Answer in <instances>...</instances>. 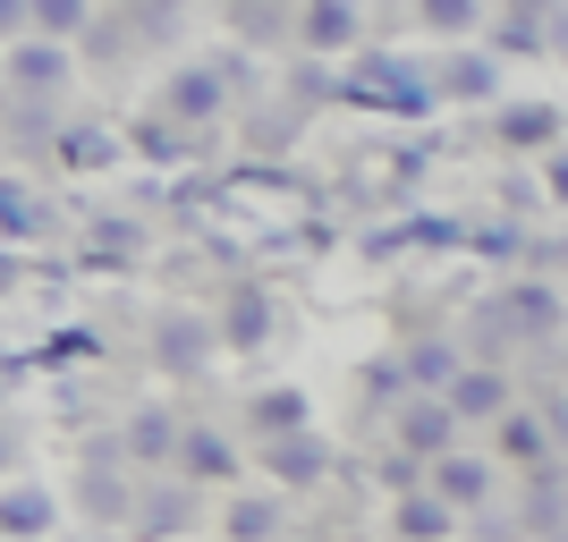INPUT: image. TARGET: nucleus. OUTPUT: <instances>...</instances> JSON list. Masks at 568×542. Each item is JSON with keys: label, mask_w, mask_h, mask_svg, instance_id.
<instances>
[{"label": "nucleus", "mask_w": 568, "mask_h": 542, "mask_svg": "<svg viewBox=\"0 0 568 542\" xmlns=\"http://www.w3.org/2000/svg\"><path fill=\"white\" fill-rule=\"evenodd\" d=\"M246 432H255L263 449H272V441H297V432H314V399L297 390V381H272V390L246 399Z\"/></svg>", "instance_id": "5701e85b"}, {"label": "nucleus", "mask_w": 568, "mask_h": 542, "mask_svg": "<svg viewBox=\"0 0 568 542\" xmlns=\"http://www.w3.org/2000/svg\"><path fill=\"white\" fill-rule=\"evenodd\" d=\"M51 153H60V170H111L119 162V136H111V127H94V119H77V127L51 136Z\"/></svg>", "instance_id": "cd10ccee"}, {"label": "nucleus", "mask_w": 568, "mask_h": 542, "mask_svg": "<svg viewBox=\"0 0 568 542\" xmlns=\"http://www.w3.org/2000/svg\"><path fill=\"white\" fill-rule=\"evenodd\" d=\"M332 474H348V458L332 449V432H297V441H272V449H263V483L288 492V500H297V492H323Z\"/></svg>", "instance_id": "9b49d317"}, {"label": "nucleus", "mask_w": 568, "mask_h": 542, "mask_svg": "<svg viewBox=\"0 0 568 542\" xmlns=\"http://www.w3.org/2000/svg\"><path fill=\"white\" fill-rule=\"evenodd\" d=\"M374 18L356 9V0H306L297 9V60H323V69H348L356 51H365Z\"/></svg>", "instance_id": "423d86ee"}, {"label": "nucleus", "mask_w": 568, "mask_h": 542, "mask_svg": "<svg viewBox=\"0 0 568 542\" xmlns=\"http://www.w3.org/2000/svg\"><path fill=\"white\" fill-rule=\"evenodd\" d=\"M60 492L51 483H34V474H18V483H0V542H51L60 534Z\"/></svg>", "instance_id": "a211bd4d"}, {"label": "nucleus", "mask_w": 568, "mask_h": 542, "mask_svg": "<svg viewBox=\"0 0 568 542\" xmlns=\"http://www.w3.org/2000/svg\"><path fill=\"white\" fill-rule=\"evenodd\" d=\"M221 25L237 34V51H288L297 43V9H281V0H237V9H221Z\"/></svg>", "instance_id": "b1692460"}, {"label": "nucleus", "mask_w": 568, "mask_h": 542, "mask_svg": "<svg viewBox=\"0 0 568 542\" xmlns=\"http://www.w3.org/2000/svg\"><path fill=\"white\" fill-rule=\"evenodd\" d=\"M119 458H128V449H119V432H111V441H94L85 458H77V474H69V509H77L85 534H128V518H136V483L144 474L119 467Z\"/></svg>", "instance_id": "f03ea898"}, {"label": "nucleus", "mask_w": 568, "mask_h": 542, "mask_svg": "<svg viewBox=\"0 0 568 542\" xmlns=\"http://www.w3.org/2000/svg\"><path fill=\"white\" fill-rule=\"evenodd\" d=\"M213 330H221V348H230V356H263V348H272V330H281V297L237 272V280L221 288V306H213Z\"/></svg>", "instance_id": "0eeeda50"}, {"label": "nucleus", "mask_w": 568, "mask_h": 542, "mask_svg": "<svg viewBox=\"0 0 568 542\" xmlns=\"http://www.w3.org/2000/svg\"><path fill=\"white\" fill-rule=\"evenodd\" d=\"M509 407H518L509 365H467V374L450 381V416H458V425H500Z\"/></svg>", "instance_id": "412c9836"}, {"label": "nucleus", "mask_w": 568, "mask_h": 542, "mask_svg": "<svg viewBox=\"0 0 568 542\" xmlns=\"http://www.w3.org/2000/svg\"><path fill=\"white\" fill-rule=\"evenodd\" d=\"M339 102L374 119H433L442 85H433V60H416V51H356L339 69Z\"/></svg>", "instance_id": "f257e3e1"}, {"label": "nucleus", "mask_w": 568, "mask_h": 542, "mask_svg": "<svg viewBox=\"0 0 568 542\" xmlns=\"http://www.w3.org/2000/svg\"><path fill=\"white\" fill-rule=\"evenodd\" d=\"M356 390H365V407H390V416H399V407L416 399V390H407L399 348H390V356H365V365H356Z\"/></svg>", "instance_id": "c85d7f7f"}, {"label": "nucleus", "mask_w": 568, "mask_h": 542, "mask_svg": "<svg viewBox=\"0 0 568 542\" xmlns=\"http://www.w3.org/2000/svg\"><path fill=\"white\" fill-rule=\"evenodd\" d=\"M399 365H407L416 399H450V381L467 374V348H458L450 330H416V339H399Z\"/></svg>", "instance_id": "6ab92c4d"}, {"label": "nucleus", "mask_w": 568, "mask_h": 542, "mask_svg": "<svg viewBox=\"0 0 568 542\" xmlns=\"http://www.w3.org/2000/svg\"><path fill=\"white\" fill-rule=\"evenodd\" d=\"M433 492L450 500L458 518H484L493 492H500V458H493V449H450V458L433 467Z\"/></svg>", "instance_id": "f3484780"}, {"label": "nucleus", "mask_w": 568, "mask_h": 542, "mask_svg": "<svg viewBox=\"0 0 568 542\" xmlns=\"http://www.w3.org/2000/svg\"><path fill=\"white\" fill-rule=\"evenodd\" d=\"M34 34L69 51L77 34H94V9H85V0H34Z\"/></svg>", "instance_id": "7c9ffc66"}, {"label": "nucleus", "mask_w": 568, "mask_h": 542, "mask_svg": "<svg viewBox=\"0 0 568 542\" xmlns=\"http://www.w3.org/2000/svg\"><path fill=\"white\" fill-rule=\"evenodd\" d=\"M128 144H136L144 162H162V170H179V162H195L204 153V136H187L179 119H162V111H144L136 127H128Z\"/></svg>", "instance_id": "bb28decb"}, {"label": "nucleus", "mask_w": 568, "mask_h": 542, "mask_svg": "<svg viewBox=\"0 0 568 542\" xmlns=\"http://www.w3.org/2000/svg\"><path fill=\"white\" fill-rule=\"evenodd\" d=\"M467 246L475 255H526V229L518 221H493V229H467Z\"/></svg>", "instance_id": "72a5a7b5"}, {"label": "nucleus", "mask_w": 568, "mask_h": 542, "mask_svg": "<svg viewBox=\"0 0 568 542\" xmlns=\"http://www.w3.org/2000/svg\"><path fill=\"white\" fill-rule=\"evenodd\" d=\"M69 76H77V51H60V43H18V51H0V94L9 102H60L69 94Z\"/></svg>", "instance_id": "f8f14e48"}, {"label": "nucleus", "mask_w": 568, "mask_h": 542, "mask_svg": "<svg viewBox=\"0 0 568 542\" xmlns=\"http://www.w3.org/2000/svg\"><path fill=\"white\" fill-rule=\"evenodd\" d=\"M69 542H128V534H85V525H77V534Z\"/></svg>", "instance_id": "ea45409f"}, {"label": "nucleus", "mask_w": 568, "mask_h": 542, "mask_svg": "<svg viewBox=\"0 0 568 542\" xmlns=\"http://www.w3.org/2000/svg\"><path fill=\"white\" fill-rule=\"evenodd\" d=\"M535 416H544L551 449H568V390H544V399H535Z\"/></svg>", "instance_id": "e433bc0d"}, {"label": "nucleus", "mask_w": 568, "mask_h": 542, "mask_svg": "<svg viewBox=\"0 0 568 542\" xmlns=\"http://www.w3.org/2000/svg\"><path fill=\"white\" fill-rule=\"evenodd\" d=\"M230 76H221V60L204 51V60H179V69H162V94H153V111L179 119L187 136H213L221 119H230Z\"/></svg>", "instance_id": "20e7f679"}, {"label": "nucleus", "mask_w": 568, "mask_h": 542, "mask_svg": "<svg viewBox=\"0 0 568 542\" xmlns=\"http://www.w3.org/2000/svg\"><path fill=\"white\" fill-rule=\"evenodd\" d=\"M51 213H43V195L26 187V178H0V237H43Z\"/></svg>", "instance_id": "c756f323"}, {"label": "nucleus", "mask_w": 568, "mask_h": 542, "mask_svg": "<svg viewBox=\"0 0 568 542\" xmlns=\"http://www.w3.org/2000/svg\"><path fill=\"white\" fill-rule=\"evenodd\" d=\"M484 51H493L500 69H518V60H551V9H544V0H493V18H484Z\"/></svg>", "instance_id": "4468645a"}, {"label": "nucleus", "mask_w": 568, "mask_h": 542, "mask_svg": "<svg viewBox=\"0 0 568 542\" xmlns=\"http://www.w3.org/2000/svg\"><path fill=\"white\" fill-rule=\"evenodd\" d=\"M551 60H560V69H568V0H560V9H551Z\"/></svg>", "instance_id": "4c0bfd02"}, {"label": "nucleus", "mask_w": 568, "mask_h": 542, "mask_svg": "<svg viewBox=\"0 0 568 542\" xmlns=\"http://www.w3.org/2000/svg\"><path fill=\"white\" fill-rule=\"evenodd\" d=\"M493 297H500V314L518 323V339H526V348H544V339H560V323H568V297H560V288L544 280V272H509V280H500Z\"/></svg>", "instance_id": "dca6fc26"}, {"label": "nucleus", "mask_w": 568, "mask_h": 542, "mask_svg": "<svg viewBox=\"0 0 568 542\" xmlns=\"http://www.w3.org/2000/svg\"><path fill=\"white\" fill-rule=\"evenodd\" d=\"M9 467H18V432L0 425V483H18V474H9Z\"/></svg>", "instance_id": "58836bf2"}, {"label": "nucleus", "mask_w": 568, "mask_h": 542, "mask_svg": "<svg viewBox=\"0 0 568 542\" xmlns=\"http://www.w3.org/2000/svg\"><path fill=\"white\" fill-rule=\"evenodd\" d=\"M568 518V474L544 467V474H526V525H560Z\"/></svg>", "instance_id": "2f4dec72"}, {"label": "nucleus", "mask_w": 568, "mask_h": 542, "mask_svg": "<svg viewBox=\"0 0 568 542\" xmlns=\"http://www.w3.org/2000/svg\"><path fill=\"white\" fill-rule=\"evenodd\" d=\"M195 518H204V492H195V483H179V474H144V483H136V518H128V542H179V534H195Z\"/></svg>", "instance_id": "6e6552de"}, {"label": "nucleus", "mask_w": 568, "mask_h": 542, "mask_svg": "<svg viewBox=\"0 0 568 542\" xmlns=\"http://www.w3.org/2000/svg\"><path fill=\"white\" fill-rule=\"evenodd\" d=\"M179 483H195V492H246V458H237V432L221 425H187V441H179Z\"/></svg>", "instance_id": "ddd939ff"}, {"label": "nucleus", "mask_w": 568, "mask_h": 542, "mask_svg": "<svg viewBox=\"0 0 568 542\" xmlns=\"http://www.w3.org/2000/svg\"><path fill=\"white\" fill-rule=\"evenodd\" d=\"M484 0H416V25H425L433 43H450V51H467V43H484Z\"/></svg>", "instance_id": "a878e982"}, {"label": "nucleus", "mask_w": 568, "mask_h": 542, "mask_svg": "<svg viewBox=\"0 0 568 542\" xmlns=\"http://www.w3.org/2000/svg\"><path fill=\"white\" fill-rule=\"evenodd\" d=\"M493 458H500V467H526V474L560 467V449H551V432H544V416H535V399H518V407L493 425Z\"/></svg>", "instance_id": "4be33fe9"}, {"label": "nucleus", "mask_w": 568, "mask_h": 542, "mask_svg": "<svg viewBox=\"0 0 568 542\" xmlns=\"http://www.w3.org/2000/svg\"><path fill=\"white\" fill-rule=\"evenodd\" d=\"M493 144L509 153V162H551V153L568 144V111L544 102V94H509L493 111Z\"/></svg>", "instance_id": "39448f33"}, {"label": "nucleus", "mask_w": 568, "mask_h": 542, "mask_svg": "<svg viewBox=\"0 0 568 542\" xmlns=\"http://www.w3.org/2000/svg\"><path fill=\"white\" fill-rule=\"evenodd\" d=\"M179 441H187V416L162 407V399H136L128 416H119V449H128L136 474H170L179 467Z\"/></svg>", "instance_id": "1a4fd4ad"}, {"label": "nucleus", "mask_w": 568, "mask_h": 542, "mask_svg": "<svg viewBox=\"0 0 568 542\" xmlns=\"http://www.w3.org/2000/svg\"><path fill=\"white\" fill-rule=\"evenodd\" d=\"M281 534H288V492L246 483V492L221 500V542H281Z\"/></svg>", "instance_id": "aec40b11"}, {"label": "nucleus", "mask_w": 568, "mask_h": 542, "mask_svg": "<svg viewBox=\"0 0 568 542\" xmlns=\"http://www.w3.org/2000/svg\"><path fill=\"white\" fill-rule=\"evenodd\" d=\"M544 213H568V144L544 162Z\"/></svg>", "instance_id": "c9c22d12"}, {"label": "nucleus", "mask_w": 568, "mask_h": 542, "mask_svg": "<svg viewBox=\"0 0 568 542\" xmlns=\"http://www.w3.org/2000/svg\"><path fill=\"white\" fill-rule=\"evenodd\" d=\"M85 237H94V255H136V246H144V221H128V213H102Z\"/></svg>", "instance_id": "473e14b6"}, {"label": "nucleus", "mask_w": 568, "mask_h": 542, "mask_svg": "<svg viewBox=\"0 0 568 542\" xmlns=\"http://www.w3.org/2000/svg\"><path fill=\"white\" fill-rule=\"evenodd\" d=\"M433 85H442V102H450V111H500V102H509V69H500L484 43L442 51V60H433Z\"/></svg>", "instance_id": "9d476101"}, {"label": "nucleus", "mask_w": 568, "mask_h": 542, "mask_svg": "<svg viewBox=\"0 0 568 542\" xmlns=\"http://www.w3.org/2000/svg\"><path fill=\"white\" fill-rule=\"evenodd\" d=\"M458 525H467V518H458L433 483H425V492H407V500H390V542H450Z\"/></svg>", "instance_id": "393cba45"}, {"label": "nucleus", "mask_w": 568, "mask_h": 542, "mask_svg": "<svg viewBox=\"0 0 568 542\" xmlns=\"http://www.w3.org/2000/svg\"><path fill=\"white\" fill-rule=\"evenodd\" d=\"M179 9H136V18H128V34H136V43H170V34H179Z\"/></svg>", "instance_id": "f704fd0d"}, {"label": "nucleus", "mask_w": 568, "mask_h": 542, "mask_svg": "<svg viewBox=\"0 0 568 542\" xmlns=\"http://www.w3.org/2000/svg\"><path fill=\"white\" fill-rule=\"evenodd\" d=\"M221 356H230V348H221V330H213V314H204V306H162V314H153L144 365H153L162 381H204Z\"/></svg>", "instance_id": "7ed1b4c3"}, {"label": "nucleus", "mask_w": 568, "mask_h": 542, "mask_svg": "<svg viewBox=\"0 0 568 542\" xmlns=\"http://www.w3.org/2000/svg\"><path fill=\"white\" fill-rule=\"evenodd\" d=\"M390 449H407L416 467H442L450 449H467V425L450 416V399H407L390 416Z\"/></svg>", "instance_id": "2eb2a0df"}]
</instances>
